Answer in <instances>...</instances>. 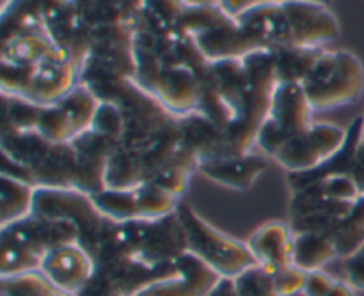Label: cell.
Listing matches in <instances>:
<instances>
[{
    "label": "cell",
    "mask_w": 364,
    "mask_h": 296,
    "mask_svg": "<svg viewBox=\"0 0 364 296\" xmlns=\"http://www.w3.org/2000/svg\"><path fill=\"white\" fill-rule=\"evenodd\" d=\"M258 50L322 48L340 38V21L327 4L313 0H259L237 16Z\"/></svg>",
    "instance_id": "6da1fadb"
},
{
    "label": "cell",
    "mask_w": 364,
    "mask_h": 296,
    "mask_svg": "<svg viewBox=\"0 0 364 296\" xmlns=\"http://www.w3.org/2000/svg\"><path fill=\"white\" fill-rule=\"evenodd\" d=\"M78 243V229L66 220L28 215L0 229V277L39 272L50 251Z\"/></svg>",
    "instance_id": "7a4b0ae2"
},
{
    "label": "cell",
    "mask_w": 364,
    "mask_h": 296,
    "mask_svg": "<svg viewBox=\"0 0 364 296\" xmlns=\"http://www.w3.org/2000/svg\"><path fill=\"white\" fill-rule=\"evenodd\" d=\"M247 67V84L233 124L226 130V146L230 155H247L256 148L263 124L269 119L274 91L277 84L274 53L259 50L244 57Z\"/></svg>",
    "instance_id": "3957f363"
},
{
    "label": "cell",
    "mask_w": 364,
    "mask_h": 296,
    "mask_svg": "<svg viewBox=\"0 0 364 296\" xmlns=\"http://www.w3.org/2000/svg\"><path fill=\"white\" fill-rule=\"evenodd\" d=\"M176 215L183 227L185 247L188 254L201 259L220 279L235 280L258 266L247 241L237 240L210 226L188 204L180 202Z\"/></svg>",
    "instance_id": "277c9868"
},
{
    "label": "cell",
    "mask_w": 364,
    "mask_h": 296,
    "mask_svg": "<svg viewBox=\"0 0 364 296\" xmlns=\"http://www.w3.org/2000/svg\"><path fill=\"white\" fill-rule=\"evenodd\" d=\"M301 85L313 112L350 105L364 92L363 62L348 50H323Z\"/></svg>",
    "instance_id": "5b68a950"
},
{
    "label": "cell",
    "mask_w": 364,
    "mask_h": 296,
    "mask_svg": "<svg viewBox=\"0 0 364 296\" xmlns=\"http://www.w3.org/2000/svg\"><path fill=\"white\" fill-rule=\"evenodd\" d=\"M176 31L188 35L198 45L208 62L226 59H244L259 52L237 18L224 13L219 6H185Z\"/></svg>",
    "instance_id": "8992f818"
},
{
    "label": "cell",
    "mask_w": 364,
    "mask_h": 296,
    "mask_svg": "<svg viewBox=\"0 0 364 296\" xmlns=\"http://www.w3.org/2000/svg\"><path fill=\"white\" fill-rule=\"evenodd\" d=\"M80 75L82 67L70 53H60L34 67L2 64V94L48 106L68 94L80 82Z\"/></svg>",
    "instance_id": "52a82bcc"
},
{
    "label": "cell",
    "mask_w": 364,
    "mask_h": 296,
    "mask_svg": "<svg viewBox=\"0 0 364 296\" xmlns=\"http://www.w3.org/2000/svg\"><path fill=\"white\" fill-rule=\"evenodd\" d=\"M32 215L73 224L78 229V243L89 252V256L95 251L110 220L96 208L91 195L77 188L36 187Z\"/></svg>",
    "instance_id": "ba28073f"
},
{
    "label": "cell",
    "mask_w": 364,
    "mask_h": 296,
    "mask_svg": "<svg viewBox=\"0 0 364 296\" xmlns=\"http://www.w3.org/2000/svg\"><path fill=\"white\" fill-rule=\"evenodd\" d=\"M313 124V109L301 84L279 82L274 91L269 119L256 141L259 153L272 158L277 149Z\"/></svg>",
    "instance_id": "9c48e42d"
},
{
    "label": "cell",
    "mask_w": 364,
    "mask_h": 296,
    "mask_svg": "<svg viewBox=\"0 0 364 296\" xmlns=\"http://www.w3.org/2000/svg\"><path fill=\"white\" fill-rule=\"evenodd\" d=\"M102 99L84 82H78L57 103L43 106L36 131L55 144H70L92 128Z\"/></svg>",
    "instance_id": "30bf717a"
},
{
    "label": "cell",
    "mask_w": 364,
    "mask_h": 296,
    "mask_svg": "<svg viewBox=\"0 0 364 296\" xmlns=\"http://www.w3.org/2000/svg\"><path fill=\"white\" fill-rule=\"evenodd\" d=\"M347 141V131L336 124L313 123L302 133L284 142L272 160L288 174L309 172L329 162Z\"/></svg>",
    "instance_id": "8fae6325"
},
{
    "label": "cell",
    "mask_w": 364,
    "mask_h": 296,
    "mask_svg": "<svg viewBox=\"0 0 364 296\" xmlns=\"http://www.w3.org/2000/svg\"><path fill=\"white\" fill-rule=\"evenodd\" d=\"M220 277L192 254H183L173 272L139 291L137 296H210L220 284Z\"/></svg>",
    "instance_id": "7c38bea8"
},
{
    "label": "cell",
    "mask_w": 364,
    "mask_h": 296,
    "mask_svg": "<svg viewBox=\"0 0 364 296\" xmlns=\"http://www.w3.org/2000/svg\"><path fill=\"white\" fill-rule=\"evenodd\" d=\"M95 270V261L80 243H66L46 254L39 273L57 290L77 296L92 279Z\"/></svg>",
    "instance_id": "4fadbf2b"
},
{
    "label": "cell",
    "mask_w": 364,
    "mask_h": 296,
    "mask_svg": "<svg viewBox=\"0 0 364 296\" xmlns=\"http://www.w3.org/2000/svg\"><path fill=\"white\" fill-rule=\"evenodd\" d=\"M153 96L171 116L183 117L198 112L201 103V77L187 64H164Z\"/></svg>",
    "instance_id": "5bb4252c"
},
{
    "label": "cell",
    "mask_w": 364,
    "mask_h": 296,
    "mask_svg": "<svg viewBox=\"0 0 364 296\" xmlns=\"http://www.w3.org/2000/svg\"><path fill=\"white\" fill-rule=\"evenodd\" d=\"M71 144L77 155V190L85 192L91 197L105 190L107 163L116 142L89 130Z\"/></svg>",
    "instance_id": "9a60e30c"
},
{
    "label": "cell",
    "mask_w": 364,
    "mask_h": 296,
    "mask_svg": "<svg viewBox=\"0 0 364 296\" xmlns=\"http://www.w3.org/2000/svg\"><path fill=\"white\" fill-rule=\"evenodd\" d=\"M247 245L259 268L269 275L294 265L295 234L290 224L279 220L263 224L251 234Z\"/></svg>",
    "instance_id": "2e32d148"
},
{
    "label": "cell",
    "mask_w": 364,
    "mask_h": 296,
    "mask_svg": "<svg viewBox=\"0 0 364 296\" xmlns=\"http://www.w3.org/2000/svg\"><path fill=\"white\" fill-rule=\"evenodd\" d=\"M68 53L60 45L53 41L43 25L25 27L14 34L4 38L2 64L18 67H34L45 60Z\"/></svg>",
    "instance_id": "e0dca14e"
},
{
    "label": "cell",
    "mask_w": 364,
    "mask_h": 296,
    "mask_svg": "<svg viewBox=\"0 0 364 296\" xmlns=\"http://www.w3.org/2000/svg\"><path fill=\"white\" fill-rule=\"evenodd\" d=\"M267 170V160L263 155H224L219 158L199 163L198 172L213 183L231 190H249Z\"/></svg>",
    "instance_id": "ac0fdd59"
},
{
    "label": "cell",
    "mask_w": 364,
    "mask_h": 296,
    "mask_svg": "<svg viewBox=\"0 0 364 296\" xmlns=\"http://www.w3.org/2000/svg\"><path fill=\"white\" fill-rule=\"evenodd\" d=\"M181 141L185 148L198 158L199 163L219 156L230 155L226 146V133L213 121L201 112H192L188 116L178 117Z\"/></svg>",
    "instance_id": "d6986e66"
},
{
    "label": "cell",
    "mask_w": 364,
    "mask_h": 296,
    "mask_svg": "<svg viewBox=\"0 0 364 296\" xmlns=\"http://www.w3.org/2000/svg\"><path fill=\"white\" fill-rule=\"evenodd\" d=\"M34 195V185L2 172V181H0V229L32 215Z\"/></svg>",
    "instance_id": "ffe728a7"
},
{
    "label": "cell",
    "mask_w": 364,
    "mask_h": 296,
    "mask_svg": "<svg viewBox=\"0 0 364 296\" xmlns=\"http://www.w3.org/2000/svg\"><path fill=\"white\" fill-rule=\"evenodd\" d=\"M338 259L336 247L327 234L299 233L295 234L294 265L304 272L326 270Z\"/></svg>",
    "instance_id": "44dd1931"
},
{
    "label": "cell",
    "mask_w": 364,
    "mask_h": 296,
    "mask_svg": "<svg viewBox=\"0 0 364 296\" xmlns=\"http://www.w3.org/2000/svg\"><path fill=\"white\" fill-rule=\"evenodd\" d=\"M322 52V48H299V46L272 52L277 80L302 84Z\"/></svg>",
    "instance_id": "7402d4cb"
},
{
    "label": "cell",
    "mask_w": 364,
    "mask_h": 296,
    "mask_svg": "<svg viewBox=\"0 0 364 296\" xmlns=\"http://www.w3.org/2000/svg\"><path fill=\"white\" fill-rule=\"evenodd\" d=\"M210 296H279L272 283V277L259 266L249 270L235 280H220Z\"/></svg>",
    "instance_id": "603a6c76"
},
{
    "label": "cell",
    "mask_w": 364,
    "mask_h": 296,
    "mask_svg": "<svg viewBox=\"0 0 364 296\" xmlns=\"http://www.w3.org/2000/svg\"><path fill=\"white\" fill-rule=\"evenodd\" d=\"M329 238L336 247L338 259L348 258L361 247L364 243V195Z\"/></svg>",
    "instance_id": "cb8c5ba5"
},
{
    "label": "cell",
    "mask_w": 364,
    "mask_h": 296,
    "mask_svg": "<svg viewBox=\"0 0 364 296\" xmlns=\"http://www.w3.org/2000/svg\"><path fill=\"white\" fill-rule=\"evenodd\" d=\"M0 296H71L57 290L39 272L0 277Z\"/></svg>",
    "instance_id": "d4e9b609"
},
{
    "label": "cell",
    "mask_w": 364,
    "mask_h": 296,
    "mask_svg": "<svg viewBox=\"0 0 364 296\" xmlns=\"http://www.w3.org/2000/svg\"><path fill=\"white\" fill-rule=\"evenodd\" d=\"M91 130L98 131V133L105 135L107 138H110V141H114L116 144H119V142L123 141L124 135V119L119 105H117L116 102L102 99L98 110H96Z\"/></svg>",
    "instance_id": "484cf974"
},
{
    "label": "cell",
    "mask_w": 364,
    "mask_h": 296,
    "mask_svg": "<svg viewBox=\"0 0 364 296\" xmlns=\"http://www.w3.org/2000/svg\"><path fill=\"white\" fill-rule=\"evenodd\" d=\"M302 296H355V291L327 270H316L308 272Z\"/></svg>",
    "instance_id": "4316f807"
},
{
    "label": "cell",
    "mask_w": 364,
    "mask_h": 296,
    "mask_svg": "<svg viewBox=\"0 0 364 296\" xmlns=\"http://www.w3.org/2000/svg\"><path fill=\"white\" fill-rule=\"evenodd\" d=\"M331 265L338 266V272L333 273L334 277L343 280L355 293H364V243L354 254L343 259H336Z\"/></svg>",
    "instance_id": "83f0119b"
},
{
    "label": "cell",
    "mask_w": 364,
    "mask_h": 296,
    "mask_svg": "<svg viewBox=\"0 0 364 296\" xmlns=\"http://www.w3.org/2000/svg\"><path fill=\"white\" fill-rule=\"evenodd\" d=\"M270 277H272L274 287H276L279 296H299L304 291L308 272L291 265L288 268L279 270V272Z\"/></svg>",
    "instance_id": "f1b7e54d"
},
{
    "label": "cell",
    "mask_w": 364,
    "mask_h": 296,
    "mask_svg": "<svg viewBox=\"0 0 364 296\" xmlns=\"http://www.w3.org/2000/svg\"><path fill=\"white\" fill-rule=\"evenodd\" d=\"M77 296H121L119 293L112 290L105 280L102 279L100 275H92V279L85 284L84 290L80 291Z\"/></svg>",
    "instance_id": "f546056e"
},
{
    "label": "cell",
    "mask_w": 364,
    "mask_h": 296,
    "mask_svg": "<svg viewBox=\"0 0 364 296\" xmlns=\"http://www.w3.org/2000/svg\"><path fill=\"white\" fill-rule=\"evenodd\" d=\"M258 2L259 0H219V4H217V6H219L224 13L230 14V16L237 18V16H240L244 11H247L249 7L255 6V4H258Z\"/></svg>",
    "instance_id": "4dcf8cb0"
},
{
    "label": "cell",
    "mask_w": 364,
    "mask_h": 296,
    "mask_svg": "<svg viewBox=\"0 0 364 296\" xmlns=\"http://www.w3.org/2000/svg\"><path fill=\"white\" fill-rule=\"evenodd\" d=\"M348 174L354 177V181L359 185V188H361V192L364 194V141L358 148V153H355V158L352 162Z\"/></svg>",
    "instance_id": "1f68e13d"
},
{
    "label": "cell",
    "mask_w": 364,
    "mask_h": 296,
    "mask_svg": "<svg viewBox=\"0 0 364 296\" xmlns=\"http://www.w3.org/2000/svg\"><path fill=\"white\" fill-rule=\"evenodd\" d=\"M181 2H183L185 6L196 7V6H215V4H219V0H181Z\"/></svg>",
    "instance_id": "d6a6232c"
},
{
    "label": "cell",
    "mask_w": 364,
    "mask_h": 296,
    "mask_svg": "<svg viewBox=\"0 0 364 296\" xmlns=\"http://www.w3.org/2000/svg\"><path fill=\"white\" fill-rule=\"evenodd\" d=\"M313 2H322V4H327V6H329L331 0H313Z\"/></svg>",
    "instance_id": "836d02e7"
},
{
    "label": "cell",
    "mask_w": 364,
    "mask_h": 296,
    "mask_svg": "<svg viewBox=\"0 0 364 296\" xmlns=\"http://www.w3.org/2000/svg\"><path fill=\"white\" fill-rule=\"evenodd\" d=\"M363 141H364V114H363Z\"/></svg>",
    "instance_id": "e575fe53"
},
{
    "label": "cell",
    "mask_w": 364,
    "mask_h": 296,
    "mask_svg": "<svg viewBox=\"0 0 364 296\" xmlns=\"http://www.w3.org/2000/svg\"><path fill=\"white\" fill-rule=\"evenodd\" d=\"M299 296H302V295H299Z\"/></svg>",
    "instance_id": "d590c367"
}]
</instances>
